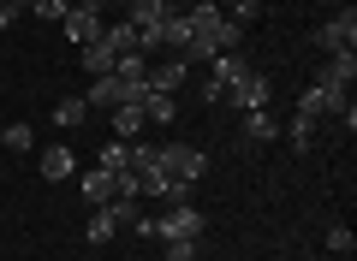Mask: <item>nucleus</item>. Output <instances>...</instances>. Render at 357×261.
Here are the masks:
<instances>
[{"instance_id": "obj_19", "label": "nucleus", "mask_w": 357, "mask_h": 261, "mask_svg": "<svg viewBox=\"0 0 357 261\" xmlns=\"http://www.w3.org/2000/svg\"><path fill=\"white\" fill-rule=\"evenodd\" d=\"M143 119L149 125H173L178 119V95H155L149 89V95H143Z\"/></svg>"}, {"instance_id": "obj_9", "label": "nucleus", "mask_w": 357, "mask_h": 261, "mask_svg": "<svg viewBox=\"0 0 357 261\" xmlns=\"http://www.w3.org/2000/svg\"><path fill=\"white\" fill-rule=\"evenodd\" d=\"M185 77H191V65H185V60H178V54H173V60L149 65V77H143V84H149L155 95H178V89H185Z\"/></svg>"}, {"instance_id": "obj_21", "label": "nucleus", "mask_w": 357, "mask_h": 261, "mask_svg": "<svg viewBox=\"0 0 357 261\" xmlns=\"http://www.w3.org/2000/svg\"><path fill=\"white\" fill-rule=\"evenodd\" d=\"M114 60H119V54L107 48V42H89V48H84V72L89 77H107V72H114Z\"/></svg>"}, {"instance_id": "obj_16", "label": "nucleus", "mask_w": 357, "mask_h": 261, "mask_svg": "<svg viewBox=\"0 0 357 261\" xmlns=\"http://www.w3.org/2000/svg\"><path fill=\"white\" fill-rule=\"evenodd\" d=\"M84 119H89V101L84 95H60V101H54V125H60V131H77Z\"/></svg>"}, {"instance_id": "obj_2", "label": "nucleus", "mask_w": 357, "mask_h": 261, "mask_svg": "<svg viewBox=\"0 0 357 261\" xmlns=\"http://www.w3.org/2000/svg\"><path fill=\"white\" fill-rule=\"evenodd\" d=\"M143 214H137V202L131 196H119V202H102V208L89 214V226H84V244H107L114 232H131Z\"/></svg>"}, {"instance_id": "obj_8", "label": "nucleus", "mask_w": 357, "mask_h": 261, "mask_svg": "<svg viewBox=\"0 0 357 261\" xmlns=\"http://www.w3.org/2000/svg\"><path fill=\"white\" fill-rule=\"evenodd\" d=\"M292 113H304V119H328V113H345V95H340V89L310 84L304 95H298V107H292Z\"/></svg>"}, {"instance_id": "obj_4", "label": "nucleus", "mask_w": 357, "mask_h": 261, "mask_svg": "<svg viewBox=\"0 0 357 261\" xmlns=\"http://www.w3.org/2000/svg\"><path fill=\"white\" fill-rule=\"evenodd\" d=\"M220 101H232L238 113H256V107L274 101V84H268L262 72H244V77H232V84H227V95H220Z\"/></svg>"}, {"instance_id": "obj_32", "label": "nucleus", "mask_w": 357, "mask_h": 261, "mask_svg": "<svg viewBox=\"0 0 357 261\" xmlns=\"http://www.w3.org/2000/svg\"><path fill=\"white\" fill-rule=\"evenodd\" d=\"M298 261H310V255H298Z\"/></svg>"}, {"instance_id": "obj_30", "label": "nucleus", "mask_w": 357, "mask_h": 261, "mask_svg": "<svg viewBox=\"0 0 357 261\" xmlns=\"http://www.w3.org/2000/svg\"><path fill=\"white\" fill-rule=\"evenodd\" d=\"M72 6H84V13H96V18H102V6H107V0H72Z\"/></svg>"}, {"instance_id": "obj_20", "label": "nucleus", "mask_w": 357, "mask_h": 261, "mask_svg": "<svg viewBox=\"0 0 357 261\" xmlns=\"http://www.w3.org/2000/svg\"><path fill=\"white\" fill-rule=\"evenodd\" d=\"M244 137H250V143H274V137H280V125H274V113H268V107L244 113Z\"/></svg>"}, {"instance_id": "obj_7", "label": "nucleus", "mask_w": 357, "mask_h": 261, "mask_svg": "<svg viewBox=\"0 0 357 261\" xmlns=\"http://www.w3.org/2000/svg\"><path fill=\"white\" fill-rule=\"evenodd\" d=\"M173 18V0H137L131 6V30L143 36V54H155V30Z\"/></svg>"}, {"instance_id": "obj_1", "label": "nucleus", "mask_w": 357, "mask_h": 261, "mask_svg": "<svg viewBox=\"0 0 357 261\" xmlns=\"http://www.w3.org/2000/svg\"><path fill=\"white\" fill-rule=\"evenodd\" d=\"M131 232L161 237V244H173V237H203V208H191V202H173L167 214H155V220H137Z\"/></svg>"}, {"instance_id": "obj_3", "label": "nucleus", "mask_w": 357, "mask_h": 261, "mask_svg": "<svg viewBox=\"0 0 357 261\" xmlns=\"http://www.w3.org/2000/svg\"><path fill=\"white\" fill-rule=\"evenodd\" d=\"M244 72H250V60H244L238 48L215 54V60H208V77H203V101H220V95H227V84H232V77H244Z\"/></svg>"}, {"instance_id": "obj_24", "label": "nucleus", "mask_w": 357, "mask_h": 261, "mask_svg": "<svg viewBox=\"0 0 357 261\" xmlns=\"http://www.w3.org/2000/svg\"><path fill=\"white\" fill-rule=\"evenodd\" d=\"M18 13H36V18H48V24H60V18L72 13V0H18Z\"/></svg>"}, {"instance_id": "obj_22", "label": "nucleus", "mask_w": 357, "mask_h": 261, "mask_svg": "<svg viewBox=\"0 0 357 261\" xmlns=\"http://www.w3.org/2000/svg\"><path fill=\"white\" fill-rule=\"evenodd\" d=\"M114 77H126V84H143V77H149V54H119V60H114Z\"/></svg>"}, {"instance_id": "obj_31", "label": "nucleus", "mask_w": 357, "mask_h": 261, "mask_svg": "<svg viewBox=\"0 0 357 261\" xmlns=\"http://www.w3.org/2000/svg\"><path fill=\"white\" fill-rule=\"evenodd\" d=\"M126 6H137V0H126Z\"/></svg>"}, {"instance_id": "obj_12", "label": "nucleus", "mask_w": 357, "mask_h": 261, "mask_svg": "<svg viewBox=\"0 0 357 261\" xmlns=\"http://www.w3.org/2000/svg\"><path fill=\"white\" fill-rule=\"evenodd\" d=\"M84 202H89V208H102V202H119V173H102V166H96V173L84 178Z\"/></svg>"}, {"instance_id": "obj_6", "label": "nucleus", "mask_w": 357, "mask_h": 261, "mask_svg": "<svg viewBox=\"0 0 357 261\" xmlns=\"http://www.w3.org/2000/svg\"><path fill=\"white\" fill-rule=\"evenodd\" d=\"M316 48H321V54H351V48H357V13H351V6H345V13H333L328 24H321Z\"/></svg>"}, {"instance_id": "obj_10", "label": "nucleus", "mask_w": 357, "mask_h": 261, "mask_svg": "<svg viewBox=\"0 0 357 261\" xmlns=\"http://www.w3.org/2000/svg\"><path fill=\"white\" fill-rule=\"evenodd\" d=\"M316 84H321V89H340V95H345V84H357V48H351V54H328V65L316 72Z\"/></svg>"}, {"instance_id": "obj_29", "label": "nucleus", "mask_w": 357, "mask_h": 261, "mask_svg": "<svg viewBox=\"0 0 357 261\" xmlns=\"http://www.w3.org/2000/svg\"><path fill=\"white\" fill-rule=\"evenodd\" d=\"M18 24V6H13V0H0V30H13Z\"/></svg>"}, {"instance_id": "obj_5", "label": "nucleus", "mask_w": 357, "mask_h": 261, "mask_svg": "<svg viewBox=\"0 0 357 261\" xmlns=\"http://www.w3.org/2000/svg\"><path fill=\"white\" fill-rule=\"evenodd\" d=\"M161 166H167L173 178H185V184H197V178L208 173V155L191 149V143H161Z\"/></svg>"}, {"instance_id": "obj_27", "label": "nucleus", "mask_w": 357, "mask_h": 261, "mask_svg": "<svg viewBox=\"0 0 357 261\" xmlns=\"http://www.w3.org/2000/svg\"><path fill=\"white\" fill-rule=\"evenodd\" d=\"M328 249H333V255H351V249H357V232H351V226H328Z\"/></svg>"}, {"instance_id": "obj_14", "label": "nucleus", "mask_w": 357, "mask_h": 261, "mask_svg": "<svg viewBox=\"0 0 357 261\" xmlns=\"http://www.w3.org/2000/svg\"><path fill=\"white\" fill-rule=\"evenodd\" d=\"M107 113H114V119H107V131H114L119 143H137V131L149 125V119H143V107H107Z\"/></svg>"}, {"instance_id": "obj_15", "label": "nucleus", "mask_w": 357, "mask_h": 261, "mask_svg": "<svg viewBox=\"0 0 357 261\" xmlns=\"http://www.w3.org/2000/svg\"><path fill=\"white\" fill-rule=\"evenodd\" d=\"M185 42H191V24H185V13L173 6V18H167V24L155 30V48H173V54H185Z\"/></svg>"}, {"instance_id": "obj_28", "label": "nucleus", "mask_w": 357, "mask_h": 261, "mask_svg": "<svg viewBox=\"0 0 357 261\" xmlns=\"http://www.w3.org/2000/svg\"><path fill=\"white\" fill-rule=\"evenodd\" d=\"M167 261H197V237H173L167 244Z\"/></svg>"}, {"instance_id": "obj_13", "label": "nucleus", "mask_w": 357, "mask_h": 261, "mask_svg": "<svg viewBox=\"0 0 357 261\" xmlns=\"http://www.w3.org/2000/svg\"><path fill=\"white\" fill-rule=\"evenodd\" d=\"M36 166H42V178H72V173H77V155L66 149V143H54V149L36 155Z\"/></svg>"}, {"instance_id": "obj_26", "label": "nucleus", "mask_w": 357, "mask_h": 261, "mask_svg": "<svg viewBox=\"0 0 357 261\" xmlns=\"http://www.w3.org/2000/svg\"><path fill=\"white\" fill-rule=\"evenodd\" d=\"M286 137H292V149H310V143H316V119L292 113V125H286Z\"/></svg>"}, {"instance_id": "obj_18", "label": "nucleus", "mask_w": 357, "mask_h": 261, "mask_svg": "<svg viewBox=\"0 0 357 261\" xmlns=\"http://www.w3.org/2000/svg\"><path fill=\"white\" fill-rule=\"evenodd\" d=\"M96 166H102V173H131V143L107 137V143H102V155H96Z\"/></svg>"}, {"instance_id": "obj_11", "label": "nucleus", "mask_w": 357, "mask_h": 261, "mask_svg": "<svg viewBox=\"0 0 357 261\" xmlns=\"http://www.w3.org/2000/svg\"><path fill=\"white\" fill-rule=\"evenodd\" d=\"M60 30H66V42H77V48L102 42V18H96V13H84V6H72V13L60 18Z\"/></svg>"}, {"instance_id": "obj_25", "label": "nucleus", "mask_w": 357, "mask_h": 261, "mask_svg": "<svg viewBox=\"0 0 357 261\" xmlns=\"http://www.w3.org/2000/svg\"><path fill=\"white\" fill-rule=\"evenodd\" d=\"M220 13L244 30V24H256V18H262V0H232V6H220Z\"/></svg>"}, {"instance_id": "obj_23", "label": "nucleus", "mask_w": 357, "mask_h": 261, "mask_svg": "<svg viewBox=\"0 0 357 261\" xmlns=\"http://www.w3.org/2000/svg\"><path fill=\"white\" fill-rule=\"evenodd\" d=\"M0 149H13V155H24V149H36V131H30V125H0Z\"/></svg>"}, {"instance_id": "obj_17", "label": "nucleus", "mask_w": 357, "mask_h": 261, "mask_svg": "<svg viewBox=\"0 0 357 261\" xmlns=\"http://www.w3.org/2000/svg\"><path fill=\"white\" fill-rule=\"evenodd\" d=\"M102 42H107L114 54H137V48H143V36L131 30V18H119V24H102Z\"/></svg>"}]
</instances>
